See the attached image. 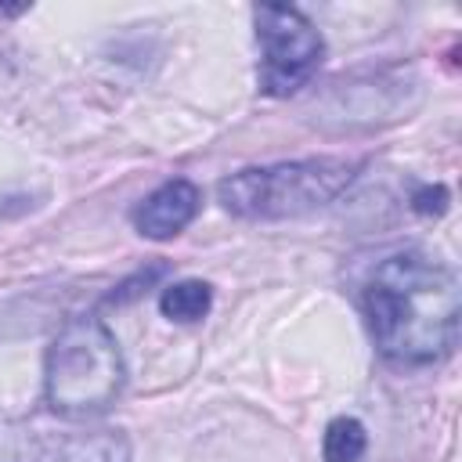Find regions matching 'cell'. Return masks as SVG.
<instances>
[{
    "label": "cell",
    "mask_w": 462,
    "mask_h": 462,
    "mask_svg": "<svg viewBox=\"0 0 462 462\" xmlns=\"http://www.w3.org/2000/svg\"><path fill=\"white\" fill-rule=\"evenodd\" d=\"M368 332L397 365H433L458 343L462 289L448 263L404 249L375 263L361 296Z\"/></svg>",
    "instance_id": "cell-1"
},
{
    "label": "cell",
    "mask_w": 462,
    "mask_h": 462,
    "mask_svg": "<svg viewBox=\"0 0 462 462\" xmlns=\"http://www.w3.org/2000/svg\"><path fill=\"white\" fill-rule=\"evenodd\" d=\"M123 390V354L108 325L94 314L72 318L47 346L43 393L58 415L87 419L105 411Z\"/></svg>",
    "instance_id": "cell-2"
},
{
    "label": "cell",
    "mask_w": 462,
    "mask_h": 462,
    "mask_svg": "<svg viewBox=\"0 0 462 462\" xmlns=\"http://www.w3.org/2000/svg\"><path fill=\"white\" fill-rule=\"evenodd\" d=\"M361 170L350 159H296L253 166L224 177L217 199L242 220H289L328 206Z\"/></svg>",
    "instance_id": "cell-3"
},
{
    "label": "cell",
    "mask_w": 462,
    "mask_h": 462,
    "mask_svg": "<svg viewBox=\"0 0 462 462\" xmlns=\"http://www.w3.org/2000/svg\"><path fill=\"white\" fill-rule=\"evenodd\" d=\"M256 40L263 51L260 61V90L271 97L296 94L321 65L325 40L314 29V22L285 4H260L253 11Z\"/></svg>",
    "instance_id": "cell-4"
},
{
    "label": "cell",
    "mask_w": 462,
    "mask_h": 462,
    "mask_svg": "<svg viewBox=\"0 0 462 462\" xmlns=\"http://www.w3.org/2000/svg\"><path fill=\"white\" fill-rule=\"evenodd\" d=\"M202 209V191L199 184H191L188 177H173L166 184H159L144 202H137L134 209V227L144 238L166 242L173 235H180Z\"/></svg>",
    "instance_id": "cell-5"
},
{
    "label": "cell",
    "mask_w": 462,
    "mask_h": 462,
    "mask_svg": "<svg viewBox=\"0 0 462 462\" xmlns=\"http://www.w3.org/2000/svg\"><path fill=\"white\" fill-rule=\"evenodd\" d=\"M54 462H130V444L119 430H87L65 437Z\"/></svg>",
    "instance_id": "cell-6"
},
{
    "label": "cell",
    "mask_w": 462,
    "mask_h": 462,
    "mask_svg": "<svg viewBox=\"0 0 462 462\" xmlns=\"http://www.w3.org/2000/svg\"><path fill=\"white\" fill-rule=\"evenodd\" d=\"M209 307H213V289L206 282H199V278L173 282L159 296V310L170 321H199V318L209 314Z\"/></svg>",
    "instance_id": "cell-7"
},
{
    "label": "cell",
    "mask_w": 462,
    "mask_h": 462,
    "mask_svg": "<svg viewBox=\"0 0 462 462\" xmlns=\"http://www.w3.org/2000/svg\"><path fill=\"white\" fill-rule=\"evenodd\" d=\"M365 444H368V433L357 419L350 415H339L325 426V437H321V458L325 462H357L365 455Z\"/></svg>",
    "instance_id": "cell-8"
},
{
    "label": "cell",
    "mask_w": 462,
    "mask_h": 462,
    "mask_svg": "<svg viewBox=\"0 0 462 462\" xmlns=\"http://www.w3.org/2000/svg\"><path fill=\"white\" fill-rule=\"evenodd\" d=\"M411 209L422 217H440L448 209V188L444 184H426L411 195Z\"/></svg>",
    "instance_id": "cell-9"
},
{
    "label": "cell",
    "mask_w": 462,
    "mask_h": 462,
    "mask_svg": "<svg viewBox=\"0 0 462 462\" xmlns=\"http://www.w3.org/2000/svg\"><path fill=\"white\" fill-rule=\"evenodd\" d=\"M0 462H22V430L0 422Z\"/></svg>",
    "instance_id": "cell-10"
}]
</instances>
